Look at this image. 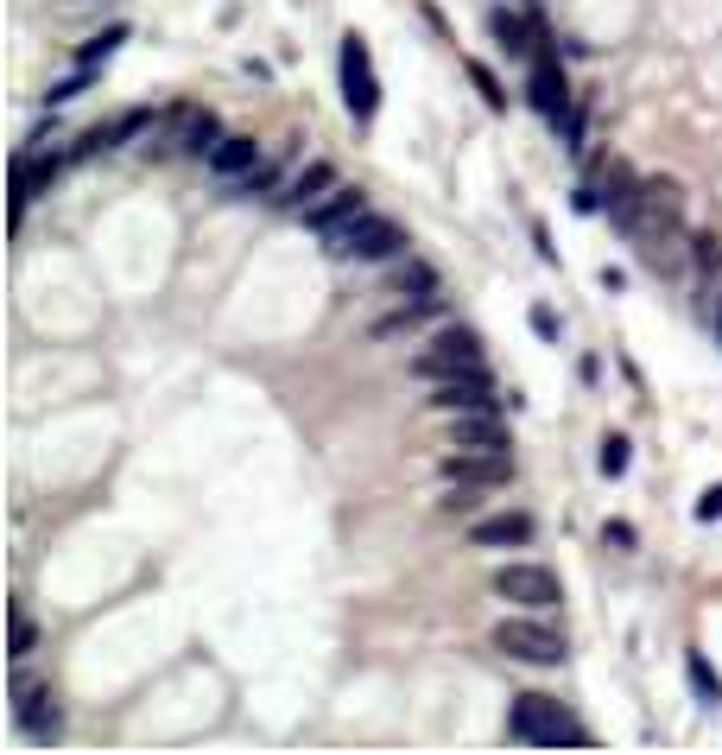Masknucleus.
Here are the masks:
<instances>
[{
	"mask_svg": "<svg viewBox=\"0 0 722 755\" xmlns=\"http://www.w3.org/2000/svg\"><path fill=\"white\" fill-rule=\"evenodd\" d=\"M475 546H526L533 540V515H520V508H507V515H482L470 528Z\"/></svg>",
	"mask_w": 722,
	"mask_h": 755,
	"instance_id": "nucleus-13",
	"label": "nucleus"
},
{
	"mask_svg": "<svg viewBox=\"0 0 722 755\" xmlns=\"http://www.w3.org/2000/svg\"><path fill=\"white\" fill-rule=\"evenodd\" d=\"M475 502H482V490H475V483H450V495H444V508H450V515H470Z\"/></svg>",
	"mask_w": 722,
	"mask_h": 755,
	"instance_id": "nucleus-23",
	"label": "nucleus"
},
{
	"mask_svg": "<svg viewBox=\"0 0 722 755\" xmlns=\"http://www.w3.org/2000/svg\"><path fill=\"white\" fill-rule=\"evenodd\" d=\"M495 654H507V660H520V667H558L571 647H564V635L545 622L539 609H526V616H507V622H495Z\"/></svg>",
	"mask_w": 722,
	"mask_h": 755,
	"instance_id": "nucleus-1",
	"label": "nucleus"
},
{
	"mask_svg": "<svg viewBox=\"0 0 722 755\" xmlns=\"http://www.w3.org/2000/svg\"><path fill=\"white\" fill-rule=\"evenodd\" d=\"M216 140H222V127H216L210 109H178L172 114V152H203V159H210Z\"/></svg>",
	"mask_w": 722,
	"mask_h": 755,
	"instance_id": "nucleus-12",
	"label": "nucleus"
},
{
	"mask_svg": "<svg viewBox=\"0 0 722 755\" xmlns=\"http://www.w3.org/2000/svg\"><path fill=\"white\" fill-rule=\"evenodd\" d=\"M361 210H368V203H361V190H356V185H336V190H324V197L304 210V223H311V228H318V235L329 242V235H336L343 223H356Z\"/></svg>",
	"mask_w": 722,
	"mask_h": 755,
	"instance_id": "nucleus-11",
	"label": "nucleus"
},
{
	"mask_svg": "<svg viewBox=\"0 0 722 755\" xmlns=\"http://www.w3.org/2000/svg\"><path fill=\"white\" fill-rule=\"evenodd\" d=\"M152 127V109H127L121 121H109V127H96V134H83V147H76V159H96V152H114L121 140H134V134H146Z\"/></svg>",
	"mask_w": 722,
	"mask_h": 755,
	"instance_id": "nucleus-14",
	"label": "nucleus"
},
{
	"mask_svg": "<svg viewBox=\"0 0 722 755\" xmlns=\"http://www.w3.org/2000/svg\"><path fill=\"white\" fill-rule=\"evenodd\" d=\"M33 654V622L26 609H7V660H26Z\"/></svg>",
	"mask_w": 722,
	"mask_h": 755,
	"instance_id": "nucleus-20",
	"label": "nucleus"
},
{
	"mask_svg": "<svg viewBox=\"0 0 722 755\" xmlns=\"http://www.w3.org/2000/svg\"><path fill=\"white\" fill-rule=\"evenodd\" d=\"M697 521H722V483L697 495Z\"/></svg>",
	"mask_w": 722,
	"mask_h": 755,
	"instance_id": "nucleus-25",
	"label": "nucleus"
},
{
	"mask_svg": "<svg viewBox=\"0 0 722 755\" xmlns=\"http://www.w3.org/2000/svg\"><path fill=\"white\" fill-rule=\"evenodd\" d=\"M336 71H343V102H349V114H356V121H374V109H381V83H374V64H368V45H361V33L343 38Z\"/></svg>",
	"mask_w": 722,
	"mask_h": 755,
	"instance_id": "nucleus-6",
	"label": "nucleus"
},
{
	"mask_svg": "<svg viewBox=\"0 0 722 755\" xmlns=\"http://www.w3.org/2000/svg\"><path fill=\"white\" fill-rule=\"evenodd\" d=\"M488 33L501 38V51H520V58H533V51H539V45H533V26H526L520 13H507V7L488 13Z\"/></svg>",
	"mask_w": 722,
	"mask_h": 755,
	"instance_id": "nucleus-18",
	"label": "nucleus"
},
{
	"mask_svg": "<svg viewBox=\"0 0 722 755\" xmlns=\"http://www.w3.org/2000/svg\"><path fill=\"white\" fill-rule=\"evenodd\" d=\"M394 286H399V293H432L437 273L425 261H412V267H399V273H394Z\"/></svg>",
	"mask_w": 722,
	"mask_h": 755,
	"instance_id": "nucleus-22",
	"label": "nucleus"
},
{
	"mask_svg": "<svg viewBox=\"0 0 722 755\" xmlns=\"http://www.w3.org/2000/svg\"><path fill=\"white\" fill-rule=\"evenodd\" d=\"M710 324H717V337H722V305H710Z\"/></svg>",
	"mask_w": 722,
	"mask_h": 755,
	"instance_id": "nucleus-27",
	"label": "nucleus"
},
{
	"mask_svg": "<svg viewBox=\"0 0 722 755\" xmlns=\"http://www.w3.org/2000/svg\"><path fill=\"white\" fill-rule=\"evenodd\" d=\"M444 476H450V483H475V490H501L507 476H513V457L507 451H457V457H444Z\"/></svg>",
	"mask_w": 722,
	"mask_h": 755,
	"instance_id": "nucleus-10",
	"label": "nucleus"
},
{
	"mask_svg": "<svg viewBox=\"0 0 722 755\" xmlns=\"http://www.w3.org/2000/svg\"><path fill=\"white\" fill-rule=\"evenodd\" d=\"M432 407L457 419V413H495L501 400H495V381H488V369H470V375L432 381Z\"/></svg>",
	"mask_w": 722,
	"mask_h": 755,
	"instance_id": "nucleus-8",
	"label": "nucleus"
},
{
	"mask_svg": "<svg viewBox=\"0 0 722 755\" xmlns=\"http://www.w3.org/2000/svg\"><path fill=\"white\" fill-rule=\"evenodd\" d=\"M121 38H127V26H109V33H96L89 45H83V51H76V64H83V71H96V64L109 58V51L121 45Z\"/></svg>",
	"mask_w": 722,
	"mask_h": 755,
	"instance_id": "nucleus-21",
	"label": "nucleus"
},
{
	"mask_svg": "<svg viewBox=\"0 0 722 755\" xmlns=\"http://www.w3.org/2000/svg\"><path fill=\"white\" fill-rule=\"evenodd\" d=\"M450 445L457 451H507L501 425H495V413H457V425H450Z\"/></svg>",
	"mask_w": 722,
	"mask_h": 755,
	"instance_id": "nucleus-16",
	"label": "nucleus"
},
{
	"mask_svg": "<svg viewBox=\"0 0 722 755\" xmlns=\"http://www.w3.org/2000/svg\"><path fill=\"white\" fill-rule=\"evenodd\" d=\"M495 597H501V604H520V609H558V597H564V591H558V578H551V571L545 566H526V559H520V566H501L495 571Z\"/></svg>",
	"mask_w": 722,
	"mask_h": 755,
	"instance_id": "nucleus-7",
	"label": "nucleus"
},
{
	"mask_svg": "<svg viewBox=\"0 0 722 755\" xmlns=\"http://www.w3.org/2000/svg\"><path fill=\"white\" fill-rule=\"evenodd\" d=\"M533 331H539V337H558V318H551L545 305H539V311H533Z\"/></svg>",
	"mask_w": 722,
	"mask_h": 755,
	"instance_id": "nucleus-26",
	"label": "nucleus"
},
{
	"mask_svg": "<svg viewBox=\"0 0 722 755\" xmlns=\"http://www.w3.org/2000/svg\"><path fill=\"white\" fill-rule=\"evenodd\" d=\"M627 470V438H602V476H621Z\"/></svg>",
	"mask_w": 722,
	"mask_h": 755,
	"instance_id": "nucleus-24",
	"label": "nucleus"
},
{
	"mask_svg": "<svg viewBox=\"0 0 722 755\" xmlns=\"http://www.w3.org/2000/svg\"><path fill=\"white\" fill-rule=\"evenodd\" d=\"M425 381H444V375H470L482 369V337H475L470 324H444L425 349H419V362H412Z\"/></svg>",
	"mask_w": 722,
	"mask_h": 755,
	"instance_id": "nucleus-5",
	"label": "nucleus"
},
{
	"mask_svg": "<svg viewBox=\"0 0 722 755\" xmlns=\"http://www.w3.org/2000/svg\"><path fill=\"white\" fill-rule=\"evenodd\" d=\"M685 673H690V692H697L704 705H722V673H710V660H704V654H690Z\"/></svg>",
	"mask_w": 722,
	"mask_h": 755,
	"instance_id": "nucleus-19",
	"label": "nucleus"
},
{
	"mask_svg": "<svg viewBox=\"0 0 722 755\" xmlns=\"http://www.w3.org/2000/svg\"><path fill=\"white\" fill-rule=\"evenodd\" d=\"M253 165H260V147H253V140H241V134H222L216 147H210V172H216L222 185L248 178Z\"/></svg>",
	"mask_w": 722,
	"mask_h": 755,
	"instance_id": "nucleus-15",
	"label": "nucleus"
},
{
	"mask_svg": "<svg viewBox=\"0 0 722 755\" xmlns=\"http://www.w3.org/2000/svg\"><path fill=\"white\" fill-rule=\"evenodd\" d=\"M526 96H533V109L545 114V121H564L571 114V83H564V71H558V58L551 51H533V83H526Z\"/></svg>",
	"mask_w": 722,
	"mask_h": 755,
	"instance_id": "nucleus-9",
	"label": "nucleus"
},
{
	"mask_svg": "<svg viewBox=\"0 0 722 755\" xmlns=\"http://www.w3.org/2000/svg\"><path fill=\"white\" fill-rule=\"evenodd\" d=\"M324 190H336V172H329V165H304V172H298V178L279 190V197H273V203H286V210H298V216H304V210H311Z\"/></svg>",
	"mask_w": 722,
	"mask_h": 755,
	"instance_id": "nucleus-17",
	"label": "nucleus"
},
{
	"mask_svg": "<svg viewBox=\"0 0 722 755\" xmlns=\"http://www.w3.org/2000/svg\"><path fill=\"white\" fill-rule=\"evenodd\" d=\"M399 248H406L399 223L394 216H374V210H361L356 223H343L329 235V255H336V261H394Z\"/></svg>",
	"mask_w": 722,
	"mask_h": 755,
	"instance_id": "nucleus-4",
	"label": "nucleus"
},
{
	"mask_svg": "<svg viewBox=\"0 0 722 755\" xmlns=\"http://www.w3.org/2000/svg\"><path fill=\"white\" fill-rule=\"evenodd\" d=\"M507 737H513V743H583V723L571 718L558 698L526 692V698H513V711H507Z\"/></svg>",
	"mask_w": 722,
	"mask_h": 755,
	"instance_id": "nucleus-2",
	"label": "nucleus"
},
{
	"mask_svg": "<svg viewBox=\"0 0 722 755\" xmlns=\"http://www.w3.org/2000/svg\"><path fill=\"white\" fill-rule=\"evenodd\" d=\"M7 705H13V723H20V737H58V730H64L51 685L38 680L33 667H20V660H13V673H7Z\"/></svg>",
	"mask_w": 722,
	"mask_h": 755,
	"instance_id": "nucleus-3",
	"label": "nucleus"
}]
</instances>
